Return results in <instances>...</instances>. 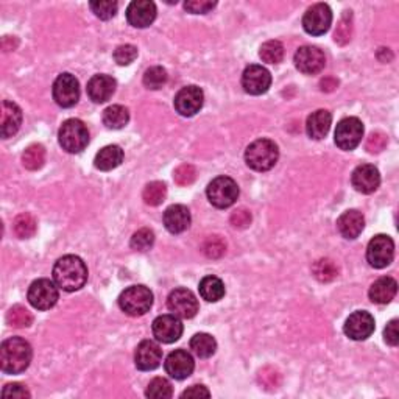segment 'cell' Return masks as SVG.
I'll list each match as a JSON object with an SVG mask.
<instances>
[{
	"label": "cell",
	"mask_w": 399,
	"mask_h": 399,
	"mask_svg": "<svg viewBox=\"0 0 399 399\" xmlns=\"http://www.w3.org/2000/svg\"><path fill=\"white\" fill-rule=\"evenodd\" d=\"M242 86L246 94L262 96L271 86V75L267 69L257 65L248 66L242 75Z\"/></svg>",
	"instance_id": "cell-14"
},
{
	"label": "cell",
	"mask_w": 399,
	"mask_h": 399,
	"mask_svg": "<svg viewBox=\"0 0 399 399\" xmlns=\"http://www.w3.org/2000/svg\"><path fill=\"white\" fill-rule=\"evenodd\" d=\"M398 320H391L384 331V339L390 346H396L399 343V332H398Z\"/></svg>",
	"instance_id": "cell-51"
},
{
	"label": "cell",
	"mask_w": 399,
	"mask_h": 399,
	"mask_svg": "<svg viewBox=\"0 0 399 399\" xmlns=\"http://www.w3.org/2000/svg\"><path fill=\"white\" fill-rule=\"evenodd\" d=\"M351 33H353V15L351 11H345V15L341 16L340 22L337 25V30H335L334 40L340 46H345L351 41Z\"/></svg>",
	"instance_id": "cell-40"
},
{
	"label": "cell",
	"mask_w": 399,
	"mask_h": 399,
	"mask_svg": "<svg viewBox=\"0 0 399 399\" xmlns=\"http://www.w3.org/2000/svg\"><path fill=\"white\" fill-rule=\"evenodd\" d=\"M116 80L110 75H94L90 83H87V96L96 103H105L116 92Z\"/></svg>",
	"instance_id": "cell-23"
},
{
	"label": "cell",
	"mask_w": 399,
	"mask_h": 399,
	"mask_svg": "<svg viewBox=\"0 0 399 399\" xmlns=\"http://www.w3.org/2000/svg\"><path fill=\"white\" fill-rule=\"evenodd\" d=\"M126 19L136 28H147L156 19V5L150 0H135L126 8Z\"/></svg>",
	"instance_id": "cell-19"
},
{
	"label": "cell",
	"mask_w": 399,
	"mask_h": 399,
	"mask_svg": "<svg viewBox=\"0 0 399 399\" xmlns=\"http://www.w3.org/2000/svg\"><path fill=\"white\" fill-rule=\"evenodd\" d=\"M259 56L264 62L269 65H278L284 58V46L280 41H267L262 44L261 50H259Z\"/></svg>",
	"instance_id": "cell-36"
},
{
	"label": "cell",
	"mask_w": 399,
	"mask_h": 399,
	"mask_svg": "<svg viewBox=\"0 0 399 399\" xmlns=\"http://www.w3.org/2000/svg\"><path fill=\"white\" fill-rule=\"evenodd\" d=\"M80 99L78 80L72 74H61L53 83V100L61 108H72Z\"/></svg>",
	"instance_id": "cell-11"
},
{
	"label": "cell",
	"mask_w": 399,
	"mask_h": 399,
	"mask_svg": "<svg viewBox=\"0 0 399 399\" xmlns=\"http://www.w3.org/2000/svg\"><path fill=\"white\" fill-rule=\"evenodd\" d=\"M217 5L215 2H207V0H191V2L185 3V8L192 12V15H206L211 11L214 6Z\"/></svg>",
	"instance_id": "cell-48"
},
{
	"label": "cell",
	"mask_w": 399,
	"mask_h": 399,
	"mask_svg": "<svg viewBox=\"0 0 399 399\" xmlns=\"http://www.w3.org/2000/svg\"><path fill=\"white\" fill-rule=\"evenodd\" d=\"M22 124V111L12 101L3 100L2 101V112H0V133L3 139H8L12 135H16L17 130L21 128Z\"/></svg>",
	"instance_id": "cell-22"
},
{
	"label": "cell",
	"mask_w": 399,
	"mask_h": 399,
	"mask_svg": "<svg viewBox=\"0 0 399 399\" xmlns=\"http://www.w3.org/2000/svg\"><path fill=\"white\" fill-rule=\"evenodd\" d=\"M211 393L205 387V385H192L191 389H187L186 391H182L181 398H209Z\"/></svg>",
	"instance_id": "cell-52"
},
{
	"label": "cell",
	"mask_w": 399,
	"mask_h": 399,
	"mask_svg": "<svg viewBox=\"0 0 399 399\" xmlns=\"http://www.w3.org/2000/svg\"><path fill=\"white\" fill-rule=\"evenodd\" d=\"M195 368L194 357L185 350H176L170 353L166 359V371L170 377L182 381L192 375Z\"/></svg>",
	"instance_id": "cell-20"
},
{
	"label": "cell",
	"mask_w": 399,
	"mask_h": 399,
	"mask_svg": "<svg viewBox=\"0 0 399 399\" xmlns=\"http://www.w3.org/2000/svg\"><path fill=\"white\" fill-rule=\"evenodd\" d=\"M130 122V111L122 105H112L103 111V124L110 130H120Z\"/></svg>",
	"instance_id": "cell-30"
},
{
	"label": "cell",
	"mask_w": 399,
	"mask_h": 399,
	"mask_svg": "<svg viewBox=\"0 0 399 399\" xmlns=\"http://www.w3.org/2000/svg\"><path fill=\"white\" fill-rule=\"evenodd\" d=\"M155 244V232L148 228H142L131 237V248L136 251H147Z\"/></svg>",
	"instance_id": "cell-41"
},
{
	"label": "cell",
	"mask_w": 399,
	"mask_h": 399,
	"mask_svg": "<svg viewBox=\"0 0 399 399\" xmlns=\"http://www.w3.org/2000/svg\"><path fill=\"white\" fill-rule=\"evenodd\" d=\"M31 395L22 384H8L2 390V398H15V399H28Z\"/></svg>",
	"instance_id": "cell-47"
},
{
	"label": "cell",
	"mask_w": 399,
	"mask_h": 399,
	"mask_svg": "<svg viewBox=\"0 0 399 399\" xmlns=\"http://www.w3.org/2000/svg\"><path fill=\"white\" fill-rule=\"evenodd\" d=\"M200 295L209 303H217L225 296V284L217 276H205L200 281Z\"/></svg>",
	"instance_id": "cell-29"
},
{
	"label": "cell",
	"mask_w": 399,
	"mask_h": 399,
	"mask_svg": "<svg viewBox=\"0 0 399 399\" xmlns=\"http://www.w3.org/2000/svg\"><path fill=\"white\" fill-rule=\"evenodd\" d=\"M169 80V75L167 71L161 66H155V67H150L147 72L144 74V85L145 87H148V90H161V87L167 83Z\"/></svg>",
	"instance_id": "cell-38"
},
{
	"label": "cell",
	"mask_w": 399,
	"mask_h": 399,
	"mask_svg": "<svg viewBox=\"0 0 399 399\" xmlns=\"http://www.w3.org/2000/svg\"><path fill=\"white\" fill-rule=\"evenodd\" d=\"M137 58V49L131 44H125V46H119L114 52V60L119 66H128Z\"/></svg>",
	"instance_id": "cell-45"
},
{
	"label": "cell",
	"mask_w": 399,
	"mask_h": 399,
	"mask_svg": "<svg viewBox=\"0 0 399 399\" xmlns=\"http://www.w3.org/2000/svg\"><path fill=\"white\" fill-rule=\"evenodd\" d=\"M331 122H332V116H331V112L326 110H319L310 114L306 122V131H307L309 137L315 139V141H320V139L325 137L329 133Z\"/></svg>",
	"instance_id": "cell-26"
},
{
	"label": "cell",
	"mask_w": 399,
	"mask_h": 399,
	"mask_svg": "<svg viewBox=\"0 0 399 399\" xmlns=\"http://www.w3.org/2000/svg\"><path fill=\"white\" fill-rule=\"evenodd\" d=\"M46 162V148L40 144H33L24 151L22 164L28 170H40Z\"/></svg>",
	"instance_id": "cell-32"
},
{
	"label": "cell",
	"mask_w": 399,
	"mask_h": 399,
	"mask_svg": "<svg viewBox=\"0 0 399 399\" xmlns=\"http://www.w3.org/2000/svg\"><path fill=\"white\" fill-rule=\"evenodd\" d=\"M191 350L197 357L207 359L212 356L215 350H217V341H215L212 335L209 334L205 332L195 334L191 340Z\"/></svg>",
	"instance_id": "cell-31"
},
{
	"label": "cell",
	"mask_w": 399,
	"mask_h": 399,
	"mask_svg": "<svg viewBox=\"0 0 399 399\" xmlns=\"http://www.w3.org/2000/svg\"><path fill=\"white\" fill-rule=\"evenodd\" d=\"M60 145L67 153H80L90 144V130L78 119H69L61 125L58 133Z\"/></svg>",
	"instance_id": "cell-4"
},
{
	"label": "cell",
	"mask_w": 399,
	"mask_h": 399,
	"mask_svg": "<svg viewBox=\"0 0 399 399\" xmlns=\"http://www.w3.org/2000/svg\"><path fill=\"white\" fill-rule=\"evenodd\" d=\"M395 257V244L389 236L385 234H379V236L373 237L366 248V259L371 267L375 269H385L391 264Z\"/></svg>",
	"instance_id": "cell-9"
},
{
	"label": "cell",
	"mask_w": 399,
	"mask_h": 399,
	"mask_svg": "<svg viewBox=\"0 0 399 399\" xmlns=\"http://www.w3.org/2000/svg\"><path fill=\"white\" fill-rule=\"evenodd\" d=\"M124 161V150L119 145H108V147L101 148L96 160H94V166H96L101 172H110V170L119 167Z\"/></svg>",
	"instance_id": "cell-28"
},
{
	"label": "cell",
	"mask_w": 399,
	"mask_h": 399,
	"mask_svg": "<svg viewBox=\"0 0 399 399\" xmlns=\"http://www.w3.org/2000/svg\"><path fill=\"white\" fill-rule=\"evenodd\" d=\"M332 11L326 3H315L303 17V27L312 36H321L331 28Z\"/></svg>",
	"instance_id": "cell-10"
},
{
	"label": "cell",
	"mask_w": 399,
	"mask_h": 399,
	"mask_svg": "<svg viewBox=\"0 0 399 399\" xmlns=\"http://www.w3.org/2000/svg\"><path fill=\"white\" fill-rule=\"evenodd\" d=\"M320 86H321V91L331 92V91L335 90V87L339 86V81L334 80V78H325V80H323L321 83H320Z\"/></svg>",
	"instance_id": "cell-53"
},
{
	"label": "cell",
	"mask_w": 399,
	"mask_h": 399,
	"mask_svg": "<svg viewBox=\"0 0 399 399\" xmlns=\"http://www.w3.org/2000/svg\"><path fill=\"white\" fill-rule=\"evenodd\" d=\"M201 251L205 253L209 259H219L226 253V244L221 237L211 236L203 242Z\"/></svg>",
	"instance_id": "cell-42"
},
{
	"label": "cell",
	"mask_w": 399,
	"mask_h": 399,
	"mask_svg": "<svg viewBox=\"0 0 399 399\" xmlns=\"http://www.w3.org/2000/svg\"><path fill=\"white\" fill-rule=\"evenodd\" d=\"M6 321L12 328H28L33 323V315L24 306H12L6 314Z\"/></svg>",
	"instance_id": "cell-37"
},
{
	"label": "cell",
	"mask_w": 399,
	"mask_h": 399,
	"mask_svg": "<svg viewBox=\"0 0 399 399\" xmlns=\"http://www.w3.org/2000/svg\"><path fill=\"white\" fill-rule=\"evenodd\" d=\"M203 101H205V94L198 86H186L175 96V110L178 111L182 117H192L197 114Z\"/></svg>",
	"instance_id": "cell-16"
},
{
	"label": "cell",
	"mask_w": 399,
	"mask_h": 399,
	"mask_svg": "<svg viewBox=\"0 0 399 399\" xmlns=\"http://www.w3.org/2000/svg\"><path fill=\"white\" fill-rule=\"evenodd\" d=\"M251 223V212L248 209H239L231 215V225L239 230H244Z\"/></svg>",
	"instance_id": "cell-49"
},
{
	"label": "cell",
	"mask_w": 399,
	"mask_h": 399,
	"mask_svg": "<svg viewBox=\"0 0 399 399\" xmlns=\"http://www.w3.org/2000/svg\"><path fill=\"white\" fill-rule=\"evenodd\" d=\"M259 379H261V384L265 385V389H276L280 385V375L271 368H264L259 375Z\"/></svg>",
	"instance_id": "cell-50"
},
{
	"label": "cell",
	"mask_w": 399,
	"mask_h": 399,
	"mask_svg": "<svg viewBox=\"0 0 399 399\" xmlns=\"http://www.w3.org/2000/svg\"><path fill=\"white\" fill-rule=\"evenodd\" d=\"M145 395L151 399H169L173 396V389L167 379L164 377H155L153 381L148 384Z\"/></svg>",
	"instance_id": "cell-35"
},
{
	"label": "cell",
	"mask_w": 399,
	"mask_h": 399,
	"mask_svg": "<svg viewBox=\"0 0 399 399\" xmlns=\"http://www.w3.org/2000/svg\"><path fill=\"white\" fill-rule=\"evenodd\" d=\"M206 194L211 205L219 209H226L239 198V186L230 176H219L209 182Z\"/></svg>",
	"instance_id": "cell-6"
},
{
	"label": "cell",
	"mask_w": 399,
	"mask_h": 399,
	"mask_svg": "<svg viewBox=\"0 0 399 399\" xmlns=\"http://www.w3.org/2000/svg\"><path fill=\"white\" fill-rule=\"evenodd\" d=\"M33 350L27 340L12 337L5 340L0 348V366L6 375H19L30 366Z\"/></svg>",
	"instance_id": "cell-2"
},
{
	"label": "cell",
	"mask_w": 399,
	"mask_h": 399,
	"mask_svg": "<svg viewBox=\"0 0 399 399\" xmlns=\"http://www.w3.org/2000/svg\"><path fill=\"white\" fill-rule=\"evenodd\" d=\"M375 319L373 315L365 312V310H357V312L348 316L345 323V334L353 340H366L375 332Z\"/></svg>",
	"instance_id": "cell-15"
},
{
	"label": "cell",
	"mask_w": 399,
	"mask_h": 399,
	"mask_svg": "<svg viewBox=\"0 0 399 399\" xmlns=\"http://www.w3.org/2000/svg\"><path fill=\"white\" fill-rule=\"evenodd\" d=\"M191 212L182 205H173L166 209L164 212V226L167 228L169 232L181 234L191 226Z\"/></svg>",
	"instance_id": "cell-24"
},
{
	"label": "cell",
	"mask_w": 399,
	"mask_h": 399,
	"mask_svg": "<svg viewBox=\"0 0 399 399\" xmlns=\"http://www.w3.org/2000/svg\"><path fill=\"white\" fill-rule=\"evenodd\" d=\"M195 178H197V170L191 164H182L173 173V180L178 186H191Z\"/></svg>",
	"instance_id": "cell-44"
},
{
	"label": "cell",
	"mask_w": 399,
	"mask_h": 399,
	"mask_svg": "<svg viewBox=\"0 0 399 399\" xmlns=\"http://www.w3.org/2000/svg\"><path fill=\"white\" fill-rule=\"evenodd\" d=\"M312 273L320 282H331L339 276V269L331 259H320L314 264Z\"/></svg>",
	"instance_id": "cell-33"
},
{
	"label": "cell",
	"mask_w": 399,
	"mask_h": 399,
	"mask_svg": "<svg viewBox=\"0 0 399 399\" xmlns=\"http://www.w3.org/2000/svg\"><path fill=\"white\" fill-rule=\"evenodd\" d=\"M398 292V284L393 278H379L370 287V300L376 304H387L395 298Z\"/></svg>",
	"instance_id": "cell-27"
},
{
	"label": "cell",
	"mask_w": 399,
	"mask_h": 399,
	"mask_svg": "<svg viewBox=\"0 0 399 399\" xmlns=\"http://www.w3.org/2000/svg\"><path fill=\"white\" fill-rule=\"evenodd\" d=\"M90 6L94 11V15L100 19H103V21L112 19L119 10V3L111 2V0H97V2H91Z\"/></svg>",
	"instance_id": "cell-43"
},
{
	"label": "cell",
	"mask_w": 399,
	"mask_h": 399,
	"mask_svg": "<svg viewBox=\"0 0 399 399\" xmlns=\"http://www.w3.org/2000/svg\"><path fill=\"white\" fill-rule=\"evenodd\" d=\"M119 306L126 315H145L153 306V294L145 286H131L119 296Z\"/></svg>",
	"instance_id": "cell-5"
},
{
	"label": "cell",
	"mask_w": 399,
	"mask_h": 399,
	"mask_svg": "<svg viewBox=\"0 0 399 399\" xmlns=\"http://www.w3.org/2000/svg\"><path fill=\"white\" fill-rule=\"evenodd\" d=\"M337 228L345 239H357L365 228V219L362 212L351 209L343 212L337 220Z\"/></svg>",
	"instance_id": "cell-25"
},
{
	"label": "cell",
	"mask_w": 399,
	"mask_h": 399,
	"mask_svg": "<svg viewBox=\"0 0 399 399\" xmlns=\"http://www.w3.org/2000/svg\"><path fill=\"white\" fill-rule=\"evenodd\" d=\"M170 312L180 319H194L198 312V301L187 289H175L167 298Z\"/></svg>",
	"instance_id": "cell-12"
},
{
	"label": "cell",
	"mask_w": 399,
	"mask_h": 399,
	"mask_svg": "<svg viewBox=\"0 0 399 399\" xmlns=\"http://www.w3.org/2000/svg\"><path fill=\"white\" fill-rule=\"evenodd\" d=\"M167 187L161 181L148 182L142 192V198L148 206H160L161 203L166 200Z\"/></svg>",
	"instance_id": "cell-34"
},
{
	"label": "cell",
	"mask_w": 399,
	"mask_h": 399,
	"mask_svg": "<svg viewBox=\"0 0 399 399\" xmlns=\"http://www.w3.org/2000/svg\"><path fill=\"white\" fill-rule=\"evenodd\" d=\"M278 158H280V150L270 139H257V141L250 144L245 151L246 164L256 172H267V170L273 169Z\"/></svg>",
	"instance_id": "cell-3"
},
{
	"label": "cell",
	"mask_w": 399,
	"mask_h": 399,
	"mask_svg": "<svg viewBox=\"0 0 399 399\" xmlns=\"http://www.w3.org/2000/svg\"><path fill=\"white\" fill-rule=\"evenodd\" d=\"M153 335L161 343H173L182 335V323L176 315H161L153 321Z\"/></svg>",
	"instance_id": "cell-17"
},
{
	"label": "cell",
	"mask_w": 399,
	"mask_h": 399,
	"mask_svg": "<svg viewBox=\"0 0 399 399\" xmlns=\"http://www.w3.org/2000/svg\"><path fill=\"white\" fill-rule=\"evenodd\" d=\"M387 147V136L384 133H371L370 137L366 139V150L370 153H381Z\"/></svg>",
	"instance_id": "cell-46"
},
{
	"label": "cell",
	"mask_w": 399,
	"mask_h": 399,
	"mask_svg": "<svg viewBox=\"0 0 399 399\" xmlns=\"http://www.w3.org/2000/svg\"><path fill=\"white\" fill-rule=\"evenodd\" d=\"M28 303L37 310L52 309L60 298L58 286L50 280H37L28 289Z\"/></svg>",
	"instance_id": "cell-7"
},
{
	"label": "cell",
	"mask_w": 399,
	"mask_h": 399,
	"mask_svg": "<svg viewBox=\"0 0 399 399\" xmlns=\"http://www.w3.org/2000/svg\"><path fill=\"white\" fill-rule=\"evenodd\" d=\"M351 182L354 189L360 194H373L381 185L379 170L371 164H362L353 172Z\"/></svg>",
	"instance_id": "cell-21"
},
{
	"label": "cell",
	"mask_w": 399,
	"mask_h": 399,
	"mask_svg": "<svg viewBox=\"0 0 399 399\" xmlns=\"http://www.w3.org/2000/svg\"><path fill=\"white\" fill-rule=\"evenodd\" d=\"M162 350L153 340H144L136 348L135 364L139 370L151 371L161 365Z\"/></svg>",
	"instance_id": "cell-18"
},
{
	"label": "cell",
	"mask_w": 399,
	"mask_h": 399,
	"mask_svg": "<svg viewBox=\"0 0 399 399\" xmlns=\"http://www.w3.org/2000/svg\"><path fill=\"white\" fill-rule=\"evenodd\" d=\"M53 281L65 292L80 290L87 281L86 264L78 256H62L53 267Z\"/></svg>",
	"instance_id": "cell-1"
},
{
	"label": "cell",
	"mask_w": 399,
	"mask_h": 399,
	"mask_svg": "<svg viewBox=\"0 0 399 399\" xmlns=\"http://www.w3.org/2000/svg\"><path fill=\"white\" fill-rule=\"evenodd\" d=\"M364 137V124L357 117H346L340 120L335 128V144L337 147L351 151L357 147Z\"/></svg>",
	"instance_id": "cell-8"
},
{
	"label": "cell",
	"mask_w": 399,
	"mask_h": 399,
	"mask_svg": "<svg viewBox=\"0 0 399 399\" xmlns=\"http://www.w3.org/2000/svg\"><path fill=\"white\" fill-rule=\"evenodd\" d=\"M294 61L296 69L306 75L320 74L326 66L325 53L319 47L312 46H304L296 50Z\"/></svg>",
	"instance_id": "cell-13"
},
{
	"label": "cell",
	"mask_w": 399,
	"mask_h": 399,
	"mask_svg": "<svg viewBox=\"0 0 399 399\" xmlns=\"http://www.w3.org/2000/svg\"><path fill=\"white\" fill-rule=\"evenodd\" d=\"M36 220L31 214L24 212L15 220V232L21 239H30L36 232Z\"/></svg>",
	"instance_id": "cell-39"
}]
</instances>
